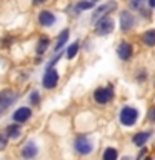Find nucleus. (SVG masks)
Instances as JSON below:
<instances>
[{
	"label": "nucleus",
	"instance_id": "26",
	"mask_svg": "<svg viewBox=\"0 0 155 160\" xmlns=\"http://www.w3.org/2000/svg\"><path fill=\"white\" fill-rule=\"evenodd\" d=\"M33 5H40V3H45V2H48V0H32Z\"/></svg>",
	"mask_w": 155,
	"mask_h": 160
},
{
	"label": "nucleus",
	"instance_id": "21",
	"mask_svg": "<svg viewBox=\"0 0 155 160\" xmlns=\"http://www.w3.org/2000/svg\"><path fill=\"white\" fill-rule=\"evenodd\" d=\"M28 102H30V105H38L40 103V93L37 92V90H33V92L30 93Z\"/></svg>",
	"mask_w": 155,
	"mask_h": 160
},
{
	"label": "nucleus",
	"instance_id": "12",
	"mask_svg": "<svg viewBox=\"0 0 155 160\" xmlns=\"http://www.w3.org/2000/svg\"><path fill=\"white\" fill-rule=\"evenodd\" d=\"M55 15L50 12V10H42V12L38 13V22L42 27H50V25L55 23Z\"/></svg>",
	"mask_w": 155,
	"mask_h": 160
},
{
	"label": "nucleus",
	"instance_id": "7",
	"mask_svg": "<svg viewBox=\"0 0 155 160\" xmlns=\"http://www.w3.org/2000/svg\"><path fill=\"white\" fill-rule=\"evenodd\" d=\"M20 155H22V158L23 160H32V158H35L38 155V147H37V143L35 142H25L23 143V147H22V150H20Z\"/></svg>",
	"mask_w": 155,
	"mask_h": 160
},
{
	"label": "nucleus",
	"instance_id": "18",
	"mask_svg": "<svg viewBox=\"0 0 155 160\" xmlns=\"http://www.w3.org/2000/svg\"><path fill=\"white\" fill-rule=\"evenodd\" d=\"M102 160H118V152H117V148L107 147V148L103 150Z\"/></svg>",
	"mask_w": 155,
	"mask_h": 160
},
{
	"label": "nucleus",
	"instance_id": "17",
	"mask_svg": "<svg viewBox=\"0 0 155 160\" xmlns=\"http://www.w3.org/2000/svg\"><path fill=\"white\" fill-rule=\"evenodd\" d=\"M142 42L147 45V47H155V30H147L142 35Z\"/></svg>",
	"mask_w": 155,
	"mask_h": 160
},
{
	"label": "nucleus",
	"instance_id": "6",
	"mask_svg": "<svg viewBox=\"0 0 155 160\" xmlns=\"http://www.w3.org/2000/svg\"><path fill=\"white\" fill-rule=\"evenodd\" d=\"M135 23H137V20H135V17L128 12V10H122V12H120V28H122V32L132 30Z\"/></svg>",
	"mask_w": 155,
	"mask_h": 160
},
{
	"label": "nucleus",
	"instance_id": "20",
	"mask_svg": "<svg viewBox=\"0 0 155 160\" xmlns=\"http://www.w3.org/2000/svg\"><path fill=\"white\" fill-rule=\"evenodd\" d=\"M145 2H147V0H130L128 7L133 8V10H140V12H143V15L147 17V13H145V10H143V3Z\"/></svg>",
	"mask_w": 155,
	"mask_h": 160
},
{
	"label": "nucleus",
	"instance_id": "24",
	"mask_svg": "<svg viewBox=\"0 0 155 160\" xmlns=\"http://www.w3.org/2000/svg\"><path fill=\"white\" fill-rule=\"evenodd\" d=\"M60 57H62V53H58V55H57V57H55L53 60H50V62L47 63V68H53V65H55V63H57V60H58Z\"/></svg>",
	"mask_w": 155,
	"mask_h": 160
},
{
	"label": "nucleus",
	"instance_id": "16",
	"mask_svg": "<svg viewBox=\"0 0 155 160\" xmlns=\"http://www.w3.org/2000/svg\"><path fill=\"white\" fill-rule=\"evenodd\" d=\"M68 35H70V30H68V28H65V30H62V32H60L58 38H57V43H55V47H53V50H55V52H58V50L62 48L65 43H67V40H68Z\"/></svg>",
	"mask_w": 155,
	"mask_h": 160
},
{
	"label": "nucleus",
	"instance_id": "4",
	"mask_svg": "<svg viewBox=\"0 0 155 160\" xmlns=\"http://www.w3.org/2000/svg\"><path fill=\"white\" fill-rule=\"evenodd\" d=\"M113 28H115L113 20L110 17H103L97 22V25H95V33L100 35V37H107V35H110L113 32Z\"/></svg>",
	"mask_w": 155,
	"mask_h": 160
},
{
	"label": "nucleus",
	"instance_id": "22",
	"mask_svg": "<svg viewBox=\"0 0 155 160\" xmlns=\"http://www.w3.org/2000/svg\"><path fill=\"white\" fill-rule=\"evenodd\" d=\"M92 7H93L92 0H88V2H78L77 5H75V8H77V10H88V8H92Z\"/></svg>",
	"mask_w": 155,
	"mask_h": 160
},
{
	"label": "nucleus",
	"instance_id": "30",
	"mask_svg": "<svg viewBox=\"0 0 155 160\" xmlns=\"http://www.w3.org/2000/svg\"><path fill=\"white\" fill-rule=\"evenodd\" d=\"M92 2H93V3H95V2H97V0H92Z\"/></svg>",
	"mask_w": 155,
	"mask_h": 160
},
{
	"label": "nucleus",
	"instance_id": "11",
	"mask_svg": "<svg viewBox=\"0 0 155 160\" xmlns=\"http://www.w3.org/2000/svg\"><path fill=\"white\" fill-rule=\"evenodd\" d=\"M115 8H117V3H115V2H108V3L100 5V7L93 12L92 20H97V22H98V18L107 17V13H110V12H112V10H115Z\"/></svg>",
	"mask_w": 155,
	"mask_h": 160
},
{
	"label": "nucleus",
	"instance_id": "27",
	"mask_svg": "<svg viewBox=\"0 0 155 160\" xmlns=\"http://www.w3.org/2000/svg\"><path fill=\"white\" fill-rule=\"evenodd\" d=\"M147 2H148V5H150V7H152V8L155 7V0H147Z\"/></svg>",
	"mask_w": 155,
	"mask_h": 160
},
{
	"label": "nucleus",
	"instance_id": "29",
	"mask_svg": "<svg viewBox=\"0 0 155 160\" xmlns=\"http://www.w3.org/2000/svg\"><path fill=\"white\" fill-rule=\"evenodd\" d=\"M143 160H152V158H150V157H145V158H143Z\"/></svg>",
	"mask_w": 155,
	"mask_h": 160
},
{
	"label": "nucleus",
	"instance_id": "8",
	"mask_svg": "<svg viewBox=\"0 0 155 160\" xmlns=\"http://www.w3.org/2000/svg\"><path fill=\"white\" fill-rule=\"evenodd\" d=\"M18 98V95L15 92H8V90H5V92L0 93V110H2V113H5L8 110V107L12 105L15 100Z\"/></svg>",
	"mask_w": 155,
	"mask_h": 160
},
{
	"label": "nucleus",
	"instance_id": "9",
	"mask_svg": "<svg viewBox=\"0 0 155 160\" xmlns=\"http://www.w3.org/2000/svg\"><path fill=\"white\" fill-rule=\"evenodd\" d=\"M32 117V108L30 107H18L12 115V120L15 123H25L27 120H30Z\"/></svg>",
	"mask_w": 155,
	"mask_h": 160
},
{
	"label": "nucleus",
	"instance_id": "15",
	"mask_svg": "<svg viewBox=\"0 0 155 160\" xmlns=\"http://www.w3.org/2000/svg\"><path fill=\"white\" fill-rule=\"evenodd\" d=\"M48 45H50V40H48V37H45V35H42V37L38 38V42H37V48H35V53H37V55H43L45 52H47Z\"/></svg>",
	"mask_w": 155,
	"mask_h": 160
},
{
	"label": "nucleus",
	"instance_id": "5",
	"mask_svg": "<svg viewBox=\"0 0 155 160\" xmlns=\"http://www.w3.org/2000/svg\"><path fill=\"white\" fill-rule=\"evenodd\" d=\"M58 80H60V75H58L57 70L55 68H47L45 70L43 78H42V85H43V88L52 90L58 85Z\"/></svg>",
	"mask_w": 155,
	"mask_h": 160
},
{
	"label": "nucleus",
	"instance_id": "10",
	"mask_svg": "<svg viewBox=\"0 0 155 160\" xmlns=\"http://www.w3.org/2000/svg\"><path fill=\"white\" fill-rule=\"evenodd\" d=\"M117 55H118L120 60L127 62V60H130L132 55H133V47L128 42H120L118 47H117Z\"/></svg>",
	"mask_w": 155,
	"mask_h": 160
},
{
	"label": "nucleus",
	"instance_id": "13",
	"mask_svg": "<svg viewBox=\"0 0 155 160\" xmlns=\"http://www.w3.org/2000/svg\"><path fill=\"white\" fill-rule=\"evenodd\" d=\"M150 137H152V130H147V132H138V133H135L133 137H132V142H133V145H137V147H143V145L148 142Z\"/></svg>",
	"mask_w": 155,
	"mask_h": 160
},
{
	"label": "nucleus",
	"instance_id": "25",
	"mask_svg": "<svg viewBox=\"0 0 155 160\" xmlns=\"http://www.w3.org/2000/svg\"><path fill=\"white\" fill-rule=\"evenodd\" d=\"M148 118L152 120V122H155V107H153V108L148 112Z\"/></svg>",
	"mask_w": 155,
	"mask_h": 160
},
{
	"label": "nucleus",
	"instance_id": "19",
	"mask_svg": "<svg viewBox=\"0 0 155 160\" xmlns=\"http://www.w3.org/2000/svg\"><path fill=\"white\" fill-rule=\"evenodd\" d=\"M78 48H80V43H78V42H73L72 45H68L67 50H65V57H67L68 60L75 58V55L78 53Z\"/></svg>",
	"mask_w": 155,
	"mask_h": 160
},
{
	"label": "nucleus",
	"instance_id": "23",
	"mask_svg": "<svg viewBox=\"0 0 155 160\" xmlns=\"http://www.w3.org/2000/svg\"><path fill=\"white\" fill-rule=\"evenodd\" d=\"M7 135H5V132L2 133V135H0V145H2V147H0V148H5V147H7Z\"/></svg>",
	"mask_w": 155,
	"mask_h": 160
},
{
	"label": "nucleus",
	"instance_id": "14",
	"mask_svg": "<svg viewBox=\"0 0 155 160\" xmlns=\"http://www.w3.org/2000/svg\"><path fill=\"white\" fill-rule=\"evenodd\" d=\"M22 133V128H20V123H10L7 128H5V135L12 140H17Z\"/></svg>",
	"mask_w": 155,
	"mask_h": 160
},
{
	"label": "nucleus",
	"instance_id": "1",
	"mask_svg": "<svg viewBox=\"0 0 155 160\" xmlns=\"http://www.w3.org/2000/svg\"><path fill=\"white\" fill-rule=\"evenodd\" d=\"M118 120L122 125H125V127H133L138 120V110L135 107H132V105H125V107L120 110Z\"/></svg>",
	"mask_w": 155,
	"mask_h": 160
},
{
	"label": "nucleus",
	"instance_id": "28",
	"mask_svg": "<svg viewBox=\"0 0 155 160\" xmlns=\"http://www.w3.org/2000/svg\"><path fill=\"white\" fill-rule=\"evenodd\" d=\"M122 160H132V158H130V157H123Z\"/></svg>",
	"mask_w": 155,
	"mask_h": 160
},
{
	"label": "nucleus",
	"instance_id": "2",
	"mask_svg": "<svg viewBox=\"0 0 155 160\" xmlns=\"http://www.w3.org/2000/svg\"><path fill=\"white\" fill-rule=\"evenodd\" d=\"M73 148L78 155H88V153H92V150H93V142L87 137V135H78L73 142Z\"/></svg>",
	"mask_w": 155,
	"mask_h": 160
},
{
	"label": "nucleus",
	"instance_id": "3",
	"mask_svg": "<svg viewBox=\"0 0 155 160\" xmlns=\"http://www.w3.org/2000/svg\"><path fill=\"white\" fill-rule=\"evenodd\" d=\"M113 97H115V92H113L112 85H107V87H98V88L93 92L95 102L100 103V105H105V103L112 102Z\"/></svg>",
	"mask_w": 155,
	"mask_h": 160
}]
</instances>
